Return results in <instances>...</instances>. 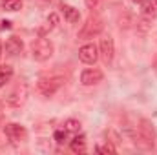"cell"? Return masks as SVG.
<instances>
[{
    "label": "cell",
    "mask_w": 157,
    "mask_h": 155,
    "mask_svg": "<svg viewBox=\"0 0 157 155\" xmlns=\"http://www.w3.org/2000/svg\"><path fill=\"white\" fill-rule=\"evenodd\" d=\"M104 24H102V18L99 15H90V18L86 20V24H82L80 31H78V39L86 40V39H93L95 35H99L102 31Z\"/></svg>",
    "instance_id": "cell-1"
},
{
    "label": "cell",
    "mask_w": 157,
    "mask_h": 155,
    "mask_svg": "<svg viewBox=\"0 0 157 155\" xmlns=\"http://www.w3.org/2000/svg\"><path fill=\"white\" fill-rule=\"evenodd\" d=\"M31 55L35 60L46 62L48 59H51L53 55V44L48 39H37L31 42Z\"/></svg>",
    "instance_id": "cell-2"
},
{
    "label": "cell",
    "mask_w": 157,
    "mask_h": 155,
    "mask_svg": "<svg viewBox=\"0 0 157 155\" xmlns=\"http://www.w3.org/2000/svg\"><path fill=\"white\" fill-rule=\"evenodd\" d=\"M64 84V77H44L39 80V91L46 97H51L57 93Z\"/></svg>",
    "instance_id": "cell-3"
},
{
    "label": "cell",
    "mask_w": 157,
    "mask_h": 155,
    "mask_svg": "<svg viewBox=\"0 0 157 155\" xmlns=\"http://www.w3.org/2000/svg\"><path fill=\"white\" fill-rule=\"evenodd\" d=\"M26 99H28V86H26V84H20V86L15 88V91L9 93L7 104L13 106V108H20V106L26 102Z\"/></svg>",
    "instance_id": "cell-4"
},
{
    "label": "cell",
    "mask_w": 157,
    "mask_h": 155,
    "mask_svg": "<svg viewBox=\"0 0 157 155\" xmlns=\"http://www.w3.org/2000/svg\"><path fill=\"white\" fill-rule=\"evenodd\" d=\"M4 133H6V137H7L9 141H13V142L26 141V137H28L26 128L20 126V124H6V126H4Z\"/></svg>",
    "instance_id": "cell-5"
},
{
    "label": "cell",
    "mask_w": 157,
    "mask_h": 155,
    "mask_svg": "<svg viewBox=\"0 0 157 155\" xmlns=\"http://www.w3.org/2000/svg\"><path fill=\"white\" fill-rule=\"evenodd\" d=\"M78 59L84 64H95L97 59H99V47L95 44H84L78 49Z\"/></svg>",
    "instance_id": "cell-6"
},
{
    "label": "cell",
    "mask_w": 157,
    "mask_h": 155,
    "mask_svg": "<svg viewBox=\"0 0 157 155\" xmlns=\"http://www.w3.org/2000/svg\"><path fill=\"white\" fill-rule=\"evenodd\" d=\"M102 78H104V73H102L101 70H97V68H90V70H84V71H82V75H80V82H82L84 86H95V84H99Z\"/></svg>",
    "instance_id": "cell-7"
},
{
    "label": "cell",
    "mask_w": 157,
    "mask_h": 155,
    "mask_svg": "<svg viewBox=\"0 0 157 155\" xmlns=\"http://www.w3.org/2000/svg\"><path fill=\"white\" fill-rule=\"evenodd\" d=\"M99 49H101V57H102L104 64H110V62L113 60V53H115V47H113V39H112V37L102 39V40H101Z\"/></svg>",
    "instance_id": "cell-8"
},
{
    "label": "cell",
    "mask_w": 157,
    "mask_h": 155,
    "mask_svg": "<svg viewBox=\"0 0 157 155\" xmlns=\"http://www.w3.org/2000/svg\"><path fill=\"white\" fill-rule=\"evenodd\" d=\"M139 131H141L143 139H144V141H148V142L154 146V142H155V130H154V124H152L148 119H141Z\"/></svg>",
    "instance_id": "cell-9"
},
{
    "label": "cell",
    "mask_w": 157,
    "mask_h": 155,
    "mask_svg": "<svg viewBox=\"0 0 157 155\" xmlns=\"http://www.w3.org/2000/svg\"><path fill=\"white\" fill-rule=\"evenodd\" d=\"M22 47H24V44H22V40L18 37H9L6 40V44H4V51L7 55H18L22 51Z\"/></svg>",
    "instance_id": "cell-10"
},
{
    "label": "cell",
    "mask_w": 157,
    "mask_h": 155,
    "mask_svg": "<svg viewBox=\"0 0 157 155\" xmlns=\"http://www.w3.org/2000/svg\"><path fill=\"white\" fill-rule=\"evenodd\" d=\"M60 9H62V13H64V17H66V20H68V22L77 24L78 20H80V13H78V9L71 7V6H68V4H62V6H60Z\"/></svg>",
    "instance_id": "cell-11"
},
{
    "label": "cell",
    "mask_w": 157,
    "mask_h": 155,
    "mask_svg": "<svg viewBox=\"0 0 157 155\" xmlns=\"http://www.w3.org/2000/svg\"><path fill=\"white\" fill-rule=\"evenodd\" d=\"M70 148H71V152H75V153H84V152H86V139H84V135H77V137L70 142Z\"/></svg>",
    "instance_id": "cell-12"
},
{
    "label": "cell",
    "mask_w": 157,
    "mask_h": 155,
    "mask_svg": "<svg viewBox=\"0 0 157 155\" xmlns=\"http://www.w3.org/2000/svg\"><path fill=\"white\" fill-rule=\"evenodd\" d=\"M95 152H97L99 155H108V153L113 155L117 150H115V146H113L112 142H108V141H106V142H99V144L95 146Z\"/></svg>",
    "instance_id": "cell-13"
},
{
    "label": "cell",
    "mask_w": 157,
    "mask_h": 155,
    "mask_svg": "<svg viewBox=\"0 0 157 155\" xmlns=\"http://www.w3.org/2000/svg\"><path fill=\"white\" fill-rule=\"evenodd\" d=\"M11 78H13V68H11L9 64L0 66V88H2L6 82H9Z\"/></svg>",
    "instance_id": "cell-14"
},
{
    "label": "cell",
    "mask_w": 157,
    "mask_h": 155,
    "mask_svg": "<svg viewBox=\"0 0 157 155\" xmlns=\"http://www.w3.org/2000/svg\"><path fill=\"white\" fill-rule=\"evenodd\" d=\"M64 130L68 133H78L80 131V122H78L77 119H68L64 122Z\"/></svg>",
    "instance_id": "cell-15"
},
{
    "label": "cell",
    "mask_w": 157,
    "mask_h": 155,
    "mask_svg": "<svg viewBox=\"0 0 157 155\" xmlns=\"http://www.w3.org/2000/svg\"><path fill=\"white\" fill-rule=\"evenodd\" d=\"M143 15L146 18H154L155 17V6L150 0H143Z\"/></svg>",
    "instance_id": "cell-16"
},
{
    "label": "cell",
    "mask_w": 157,
    "mask_h": 155,
    "mask_svg": "<svg viewBox=\"0 0 157 155\" xmlns=\"http://www.w3.org/2000/svg\"><path fill=\"white\" fill-rule=\"evenodd\" d=\"M2 6L6 11H18L22 7V0H4Z\"/></svg>",
    "instance_id": "cell-17"
},
{
    "label": "cell",
    "mask_w": 157,
    "mask_h": 155,
    "mask_svg": "<svg viewBox=\"0 0 157 155\" xmlns=\"http://www.w3.org/2000/svg\"><path fill=\"white\" fill-rule=\"evenodd\" d=\"M66 139H68V131H66V130H57V131H55V141H57L59 144H64Z\"/></svg>",
    "instance_id": "cell-18"
},
{
    "label": "cell",
    "mask_w": 157,
    "mask_h": 155,
    "mask_svg": "<svg viewBox=\"0 0 157 155\" xmlns=\"http://www.w3.org/2000/svg\"><path fill=\"white\" fill-rule=\"evenodd\" d=\"M101 4H102V0H86V6H88L91 11L99 9V7H101Z\"/></svg>",
    "instance_id": "cell-19"
},
{
    "label": "cell",
    "mask_w": 157,
    "mask_h": 155,
    "mask_svg": "<svg viewBox=\"0 0 157 155\" xmlns=\"http://www.w3.org/2000/svg\"><path fill=\"white\" fill-rule=\"evenodd\" d=\"M57 22H59V17H57L55 13H51V15L48 17V26H49V28H55Z\"/></svg>",
    "instance_id": "cell-20"
},
{
    "label": "cell",
    "mask_w": 157,
    "mask_h": 155,
    "mask_svg": "<svg viewBox=\"0 0 157 155\" xmlns=\"http://www.w3.org/2000/svg\"><path fill=\"white\" fill-rule=\"evenodd\" d=\"M2 28H4V29H9V28H11V22H9V20H4V22H2Z\"/></svg>",
    "instance_id": "cell-21"
},
{
    "label": "cell",
    "mask_w": 157,
    "mask_h": 155,
    "mask_svg": "<svg viewBox=\"0 0 157 155\" xmlns=\"http://www.w3.org/2000/svg\"><path fill=\"white\" fill-rule=\"evenodd\" d=\"M154 68H155V71H157V55L154 57Z\"/></svg>",
    "instance_id": "cell-22"
},
{
    "label": "cell",
    "mask_w": 157,
    "mask_h": 155,
    "mask_svg": "<svg viewBox=\"0 0 157 155\" xmlns=\"http://www.w3.org/2000/svg\"><path fill=\"white\" fill-rule=\"evenodd\" d=\"M133 2H143V0H133Z\"/></svg>",
    "instance_id": "cell-23"
},
{
    "label": "cell",
    "mask_w": 157,
    "mask_h": 155,
    "mask_svg": "<svg viewBox=\"0 0 157 155\" xmlns=\"http://www.w3.org/2000/svg\"><path fill=\"white\" fill-rule=\"evenodd\" d=\"M154 2H155V4H157V0H154Z\"/></svg>",
    "instance_id": "cell-24"
}]
</instances>
